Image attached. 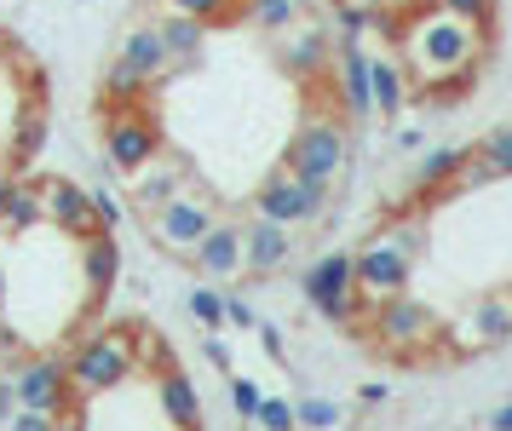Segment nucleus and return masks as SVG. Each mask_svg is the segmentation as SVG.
I'll return each mask as SVG.
<instances>
[{
  "instance_id": "1",
  "label": "nucleus",
  "mask_w": 512,
  "mask_h": 431,
  "mask_svg": "<svg viewBox=\"0 0 512 431\" xmlns=\"http://www.w3.org/2000/svg\"><path fill=\"white\" fill-rule=\"evenodd\" d=\"M397 35V64L409 75V87H420L438 110H449V98H461L472 81H478V64H484L489 46V23L455 18V12H409L403 23H392Z\"/></svg>"
},
{
  "instance_id": "2",
  "label": "nucleus",
  "mask_w": 512,
  "mask_h": 431,
  "mask_svg": "<svg viewBox=\"0 0 512 431\" xmlns=\"http://www.w3.org/2000/svg\"><path fill=\"white\" fill-rule=\"evenodd\" d=\"M426 253V225L420 219H397V225L374 230L363 248L351 253V282H357V299L363 305H380L409 288L415 276V259Z\"/></svg>"
},
{
  "instance_id": "3",
  "label": "nucleus",
  "mask_w": 512,
  "mask_h": 431,
  "mask_svg": "<svg viewBox=\"0 0 512 431\" xmlns=\"http://www.w3.org/2000/svg\"><path fill=\"white\" fill-rule=\"evenodd\" d=\"M139 368V328H104V334H87L75 345V357L64 363V380H70V403H93V397H110L116 386L133 380Z\"/></svg>"
},
{
  "instance_id": "4",
  "label": "nucleus",
  "mask_w": 512,
  "mask_h": 431,
  "mask_svg": "<svg viewBox=\"0 0 512 431\" xmlns=\"http://www.w3.org/2000/svg\"><path fill=\"white\" fill-rule=\"evenodd\" d=\"M374 340L386 345L392 357H415V351L443 340V322H438L432 305H420V299H409V294H392V299L374 305Z\"/></svg>"
},
{
  "instance_id": "5",
  "label": "nucleus",
  "mask_w": 512,
  "mask_h": 431,
  "mask_svg": "<svg viewBox=\"0 0 512 431\" xmlns=\"http://www.w3.org/2000/svg\"><path fill=\"white\" fill-rule=\"evenodd\" d=\"M328 190H334V184H311V179H300V173L277 167V173L254 190V213H265V219H277V225H288V230L317 225L328 213Z\"/></svg>"
},
{
  "instance_id": "6",
  "label": "nucleus",
  "mask_w": 512,
  "mask_h": 431,
  "mask_svg": "<svg viewBox=\"0 0 512 431\" xmlns=\"http://www.w3.org/2000/svg\"><path fill=\"white\" fill-rule=\"evenodd\" d=\"M139 98H127V104H110V121H104V161L116 167V173H139L144 161L162 150V133H156V115L133 110Z\"/></svg>"
},
{
  "instance_id": "7",
  "label": "nucleus",
  "mask_w": 512,
  "mask_h": 431,
  "mask_svg": "<svg viewBox=\"0 0 512 431\" xmlns=\"http://www.w3.org/2000/svg\"><path fill=\"white\" fill-rule=\"evenodd\" d=\"M305 305L328 322H357L363 299H357V282H351V253H323L311 271H305Z\"/></svg>"
},
{
  "instance_id": "8",
  "label": "nucleus",
  "mask_w": 512,
  "mask_h": 431,
  "mask_svg": "<svg viewBox=\"0 0 512 431\" xmlns=\"http://www.w3.org/2000/svg\"><path fill=\"white\" fill-rule=\"evenodd\" d=\"M282 167L311 179V184H334L346 173V127L340 121H311V127H300V138L288 144V161Z\"/></svg>"
},
{
  "instance_id": "9",
  "label": "nucleus",
  "mask_w": 512,
  "mask_h": 431,
  "mask_svg": "<svg viewBox=\"0 0 512 431\" xmlns=\"http://www.w3.org/2000/svg\"><path fill=\"white\" fill-rule=\"evenodd\" d=\"M219 219L213 213L208 196H196V190H179V196H167L156 213H150V230H156V242H162L167 253H190L202 236H208V225Z\"/></svg>"
},
{
  "instance_id": "10",
  "label": "nucleus",
  "mask_w": 512,
  "mask_h": 431,
  "mask_svg": "<svg viewBox=\"0 0 512 431\" xmlns=\"http://www.w3.org/2000/svg\"><path fill=\"white\" fill-rule=\"evenodd\" d=\"M12 397L18 409H47V414H70V380H64V363L58 357H35V363L12 368Z\"/></svg>"
},
{
  "instance_id": "11",
  "label": "nucleus",
  "mask_w": 512,
  "mask_h": 431,
  "mask_svg": "<svg viewBox=\"0 0 512 431\" xmlns=\"http://www.w3.org/2000/svg\"><path fill=\"white\" fill-rule=\"evenodd\" d=\"M41 219L58 236H87V230H98L93 202H87V190L75 179H41Z\"/></svg>"
},
{
  "instance_id": "12",
  "label": "nucleus",
  "mask_w": 512,
  "mask_h": 431,
  "mask_svg": "<svg viewBox=\"0 0 512 431\" xmlns=\"http://www.w3.org/2000/svg\"><path fill=\"white\" fill-rule=\"evenodd\" d=\"M75 265H81V288H87V299L110 294V288H116V271H121L116 230H87V236H75Z\"/></svg>"
},
{
  "instance_id": "13",
  "label": "nucleus",
  "mask_w": 512,
  "mask_h": 431,
  "mask_svg": "<svg viewBox=\"0 0 512 431\" xmlns=\"http://www.w3.org/2000/svg\"><path fill=\"white\" fill-rule=\"evenodd\" d=\"M288 259H294V230L259 213L254 225L242 230V265H248L254 276H277Z\"/></svg>"
},
{
  "instance_id": "14",
  "label": "nucleus",
  "mask_w": 512,
  "mask_h": 431,
  "mask_svg": "<svg viewBox=\"0 0 512 431\" xmlns=\"http://www.w3.org/2000/svg\"><path fill=\"white\" fill-rule=\"evenodd\" d=\"M185 259L208 276V282H231V276L242 271V225H219V219H213L208 236H202Z\"/></svg>"
},
{
  "instance_id": "15",
  "label": "nucleus",
  "mask_w": 512,
  "mask_h": 431,
  "mask_svg": "<svg viewBox=\"0 0 512 431\" xmlns=\"http://www.w3.org/2000/svg\"><path fill=\"white\" fill-rule=\"evenodd\" d=\"M127 179H133V207L150 219L167 196H179V190H185V161H173V156H162V150H156V156L144 161L139 173H127Z\"/></svg>"
},
{
  "instance_id": "16",
  "label": "nucleus",
  "mask_w": 512,
  "mask_h": 431,
  "mask_svg": "<svg viewBox=\"0 0 512 431\" xmlns=\"http://www.w3.org/2000/svg\"><path fill=\"white\" fill-rule=\"evenodd\" d=\"M156 403H162V420L167 426H202V391L190 380L185 368H162V380H156Z\"/></svg>"
},
{
  "instance_id": "17",
  "label": "nucleus",
  "mask_w": 512,
  "mask_h": 431,
  "mask_svg": "<svg viewBox=\"0 0 512 431\" xmlns=\"http://www.w3.org/2000/svg\"><path fill=\"white\" fill-rule=\"evenodd\" d=\"M41 225H47L41 219V184H24L12 173V184L0 190V230L6 236H35Z\"/></svg>"
},
{
  "instance_id": "18",
  "label": "nucleus",
  "mask_w": 512,
  "mask_h": 431,
  "mask_svg": "<svg viewBox=\"0 0 512 431\" xmlns=\"http://www.w3.org/2000/svg\"><path fill=\"white\" fill-rule=\"evenodd\" d=\"M403 104H409V75L397 64V52H380V58L369 52V110L397 115Z\"/></svg>"
},
{
  "instance_id": "19",
  "label": "nucleus",
  "mask_w": 512,
  "mask_h": 431,
  "mask_svg": "<svg viewBox=\"0 0 512 431\" xmlns=\"http://www.w3.org/2000/svg\"><path fill=\"white\" fill-rule=\"evenodd\" d=\"M156 29H162V46H167V58H173V69H196L202 46H208V23L190 18V12H167Z\"/></svg>"
},
{
  "instance_id": "20",
  "label": "nucleus",
  "mask_w": 512,
  "mask_h": 431,
  "mask_svg": "<svg viewBox=\"0 0 512 431\" xmlns=\"http://www.w3.org/2000/svg\"><path fill=\"white\" fill-rule=\"evenodd\" d=\"M340 104L346 115H369V46L340 41Z\"/></svg>"
},
{
  "instance_id": "21",
  "label": "nucleus",
  "mask_w": 512,
  "mask_h": 431,
  "mask_svg": "<svg viewBox=\"0 0 512 431\" xmlns=\"http://www.w3.org/2000/svg\"><path fill=\"white\" fill-rule=\"evenodd\" d=\"M41 144H47V104H41V81H35V92H29L24 115L12 121V173H18V167H29V161L41 156Z\"/></svg>"
},
{
  "instance_id": "22",
  "label": "nucleus",
  "mask_w": 512,
  "mask_h": 431,
  "mask_svg": "<svg viewBox=\"0 0 512 431\" xmlns=\"http://www.w3.org/2000/svg\"><path fill=\"white\" fill-rule=\"evenodd\" d=\"M501 340H512V305L507 299H484L461 322V345H501Z\"/></svg>"
},
{
  "instance_id": "23",
  "label": "nucleus",
  "mask_w": 512,
  "mask_h": 431,
  "mask_svg": "<svg viewBox=\"0 0 512 431\" xmlns=\"http://www.w3.org/2000/svg\"><path fill=\"white\" fill-rule=\"evenodd\" d=\"M282 35H288L282 58H288L294 75H317V69L328 64V35L323 29H300V23H294V29H282Z\"/></svg>"
},
{
  "instance_id": "24",
  "label": "nucleus",
  "mask_w": 512,
  "mask_h": 431,
  "mask_svg": "<svg viewBox=\"0 0 512 431\" xmlns=\"http://www.w3.org/2000/svg\"><path fill=\"white\" fill-rule=\"evenodd\" d=\"M466 144H443V150H432V156L420 161V173H415V190H455V179H461V167H466Z\"/></svg>"
},
{
  "instance_id": "25",
  "label": "nucleus",
  "mask_w": 512,
  "mask_h": 431,
  "mask_svg": "<svg viewBox=\"0 0 512 431\" xmlns=\"http://www.w3.org/2000/svg\"><path fill=\"white\" fill-rule=\"evenodd\" d=\"M248 18L265 29V35H282L300 23V0H248Z\"/></svg>"
},
{
  "instance_id": "26",
  "label": "nucleus",
  "mask_w": 512,
  "mask_h": 431,
  "mask_svg": "<svg viewBox=\"0 0 512 431\" xmlns=\"http://www.w3.org/2000/svg\"><path fill=\"white\" fill-rule=\"evenodd\" d=\"M185 311H190L196 322H202L208 334H219V328H225V294H219V288H190Z\"/></svg>"
},
{
  "instance_id": "27",
  "label": "nucleus",
  "mask_w": 512,
  "mask_h": 431,
  "mask_svg": "<svg viewBox=\"0 0 512 431\" xmlns=\"http://www.w3.org/2000/svg\"><path fill=\"white\" fill-rule=\"evenodd\" d=\"M472 156H478V161L489 167V179H507V173H512V127H501V133H489L484 144L472 150Z\"/></svg>"
},
{
  "instance_id": "28",
  "label": "nucleus",
  "mask_w": 512,
  "mask_h": 431,
  "mask_svg": "<svg viewBox=\"0 0 512 431\" xmlns=\"http://www.w3.org/2000/svg\"><path fill=\"white\" fill-rule=\"evenodd\" d=\"M294 426L334 431L340 426V403H328V397H305V403H294Z\"/></svg>"
},
{
  "instance_id": "29",
  "label": "nucleus",
  "mask_w": 512,
  "mask_h": 431,
  "mask_svg": "<svg viewBox=\"0 0 512 431\" xmlns=\"http://www.w3.org/2000/svg\"><path fill=\"white\" fill-rule=\"evenodd\" d=\"M87 202H93L98 230H121V219H127V207L116 202V190H110V184H98V190H87Z\"/></svg>"
},
{
  "instance_id": "30",
  "label": "nucleus",
  "mask_w": 512,
  "mask_h": 431,
  "mask_svg": "<svg viewBox=\"0 0 512 431\" xmlns=\"http://www.w3.org/2000/svg\"><path fill=\"white\" fill-rule=\"evenodd\" d=\"M173 12H190V18L202 23H231L236 18V0H167Z\"/></svg>"
},
{
  "instance_id": "31",
  "label": "nucleus",
  "mask_w": 512,
  "mask_h": 431,
  "mask_svg": "<svg viewBox=\"0 0 512 431\" xmlns=\"http://www.w3.org/2000/svg\"><path fill=\"white\" fill-rule=\"evenodd\" d=\"M334 23H340V41H363V35L374 29V12H369V6H351V0H346V6L334 12Z\"/></svg>"
},
{
  "instance_id": "32",
  "label": "nucleus",
  "mask_w": 512,
  "mask_h": 431,
  "mask_svg": "<svg viewBox=\"0 0 512 431\" xmlns=\"http://www.w3.org/2000/svg\"><path fill=\"white\" fill-rule=\"evenodd\" d=\"M254 426H265V431H288V426H294V403H282V397H259Z\"/></svg>"
},
{
  "instance_id": "33",
  "label": "nucleus",
  "mask_w": 512,
  "mask_h": 431,
  "mask_svg": "<svg viewBox=\"0 0 512 431\" xmlns=\"http://www.w3.org/2000/svg\"><path fill=\"white\" fill-rule=\"evenodd\" d=\"M225 391H231V409L242 414V420H254V409H259V397H265V391H259L248 374H231V386H225Z\"/></svg>"
},
{
  "instance_id": "34",
  "label": "nucleus",
  "mask_w": 512,
  "mask_h": 431,
  "mask_svg": "<svg viewBox=\"0 0 512 431\" xmlns=\"http://www.w3.org/2000/svg\"><path fill=\"white\" fill-rule=\"evenodd\" d=\"M438 12H455V18H472V23H489L495 18V0H432Z\"/></svg>"
},
{
  "instance_id": "35",
  "label": "nucleus",
  "mask_w": 512,
  "mask_h": 431,
  "mask_svg": "<svg viewBox=\"0 0 512 431\" xmlns=\"http://www.w3.org/2000/svg\"><path fill=\"white\" fill-rule=\"evenodd\" d=\"M254 305H248V299L242 294H225V328H242V334H254Z\"/></svg>"
},
{
  "instance_id": "36",
  "label": "nucleus",
  "mask_w": 512,
  "mask_h": 431,
  "mask_svg": "<svg viewBox=\"0 0 512 431\" xmlns=\"http://www.w3.org/2000/svg\"><path fill=\"white\" fill-rule=\"evenodd\" d=\"M254 334H259V345H265V357H271V363H288V345H282V328H271V322H254Z\"/></svg>"
},
{
  "instance_id": "37",
  "label": "nucleus",
  "mask_w": 512,
  "mask_h": 431,
  "mask_svg": "<svg viewBox=\"0 0 512 431\" xmlns=\"http://www.w3.org/2000/svg\"><path fill=\"white\" fill-rule=\"evenodd\" d=\"M52 420L58 414H47V409H12V431H52Z\"/></svg>"
},
{
  "instance_id": "38",
  "label": "nucleus",
  "mask_w": 512,
  "mask_h": 431,
  "mask_svg": "<svg viewBox=\"0 0 512 431\" xmlns=\"http://www.w3.org/2000/svg\"><path fill=\"white\" fill-rule=\"evenodd\" d=\"M386 397H392L386 380H369V386H363V403H369V409H374V403H386Z\"/></svg>"
},
{
  "instance_id": "39",
  "label": "nucleus",
  "mask_w": 512,
  "mask_h": 431,
  "mask_svg": "<svg viewBox=\"0 0 512 431\" xmlns=\"http://www.w3.org/2000/svg\"><path fill=\"white\" fill-rule=\"evenodd\" d=\"M202 351H208V363L231 368V351H225V340H208V345H202Z\"/></svg>"
},
{
  "instance_id": "40",
  "label": "nucleus",
  "mask_w": 512,
  "mask_h": 431,
  "mask_svg": "<svg viewBox=\"0 0 512 431\" xmlns=\"http://www.w3.org/2000/svg\"><path fill=\"white\" fill-rule=\"evenodd\" d=\"M12 409H18V397H12V380H0V420H12Z\"/></svg>"
},
{
  "instance_id": "41",
  "label": "nucleus",
  "mask_w": 512,
  "mask_h": 431,
  "mask_svg": "<svg viewBox=\"0 0 512 431\" xmlns=\"http://www.w3.org/2000/svg\"><path fill=\"white\" fill-rule=\"evenodd\" d=\"M489 426H495V431H512V403H507V409H495V420H489Z\"/></svg>"
},
{
  "instance_id": "42",
  "label": "nucleus",
  "mask_w": 512,
  "mask_h": 431,
  "mask_svg": "<svg viewBox=\"0 0 512 431\" xmlns=\"http://www.w3.org/2000/svg\"><path fill=\"white\" fill-rule=\"evenodd\" d=\"M351 6H369V12H386V0H351Z\"/></svg>"
},
{
  "instance_id": "43",
  "label": "nucleus",
  "mask_w": 512,
  "mask_h": 431,
  "mask_svg": "<svg viewBox=\"0 0 512 431\" xmlns=\"http://www.w3.org/2000/svg\"><path fill=\"white\" fill-rule=\"evenodd\" d=\"M6 184H12V167H6V161H0V190H6Z\"/></svg>"
}]
</instances>
